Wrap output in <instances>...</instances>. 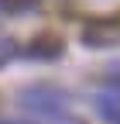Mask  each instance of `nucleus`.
<instances>
[{
	"label": "nucleus",
	"mask_w": 120,
	"mask_h": 124,
	"mask_svg": "<svg viewBox=\"0 0 120 124\" xmlns=\"http://www.w3.org/2000/svg\"><path fill=\"white\" fill-rule=\"evenodd\" d=\"M21 103H24L31 114L52 121V124H58V121H62V124H76V121L69 117V110H65L62 93H55V90H48V86H31V90H24V93H21Z\"/></svg>",
	"instance_id": "1"
},
{
	"label": "nucleus",
	"mask_w": 120,
	"mask_h": 124,
	"mask_svg": "<svg viewBox=\"0 0 120 124\" xmlns=\"http://www.w3.org/2000/svg\"><path fill=\"white\" fill-rule=\"evenodd\" d=\"M96 114L107 121V124H120V86H107L93 97Z\"/></svg>",
	"instance_id": "2"
},
{
	"label": "nucleus",
	"mask_w": 120,
	"mask_h": 124,
	"mask_svg": "<svg viewBox=\"0 0 120 124\" xmlns=\"http://www.w3.org/2000/svg\"><path fill=\"white\" fill-rule=\"evenodd\" d=\"M31 7H38V0H0V10H7V14H21Z\"/></svg>",
	"instance_id": "3"
},
{
	"label": "nucleus",
	"mask_w": 120,
	"mask_h": 124,
	"mask_svg": "<svg viewBox=\"0 0 120 124\" xmlns=\"http://www.w3.org/2000/svg\"><path fill=\"white\" fill-rule=\"evenodd\" d=\"M14 55V48H10V41H0V62H4V59H10Z\"/></svg>",
	"instance_id": "4"
}]
</instances>
